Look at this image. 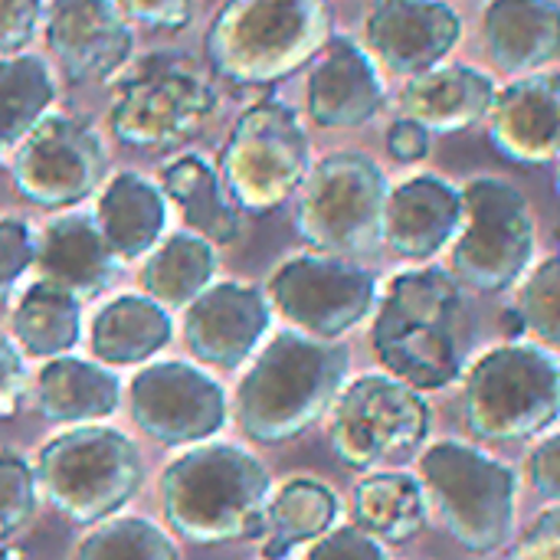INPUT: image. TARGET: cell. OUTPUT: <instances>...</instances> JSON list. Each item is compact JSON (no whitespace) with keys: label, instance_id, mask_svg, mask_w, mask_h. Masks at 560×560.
<instances>
[{"label":"cell","instance_id":"obj_1","mask_svg":"<svg viewBox=\"0 0 560 560\" xmlns=\"http://www.w3.org/2000/svg\"><path fill=\"white\" fill-rule=\"evenodd\" d=\"M472 338V308L459 279L443 269H410L390 279L371 348L390 377L427 394L466 374Z\"/></svg>","mask_w":560,"mask_h":560},{"label":"cell","instance_id":"obj_2","mask_svg":"<svg viewBox=\"0 0 560 560\" xmlns=\"http://www.w3.org/2000/svg\"><path fill=\"white\" fill-rule=\"evenodd\" d=\"M348 351L299 331L276 335L236 390V423L262 446H279L312 430L335 407L345 377Z\"/></svg>","mask_w":560,"mask_h":560},{"label":"cell","instance_id":"obj_3","mask_svg":"<svg viewBox=\"0 0 560 560\" xmlns=\"http://www.w3.org/2000/svg\"><path fill=\"white\" fill-rule=\"evenodd\" d=\"M266 466L236 446H200L161 476L164 518L190 545H230L266 535Z\"/></svg>","mask_w":560,"mask_h":560},{"label":"cell","instance_id":"obj_4","mask_svg":"<svg viewBox=\"0 0 560 560\" xmlns=\"http://www.w3.org/2000/svg\"><path fill=\"white\" fill-rule=\"evenodd\" d=\"M328 39L325 0H226L207 30V56L236 85H269L302 69Z\"/></svg>","mask_w":560,"mask_h":560},{"label":"cell","instance_id":"obj_5","mask_svg":"<svg viewBox=\"0 0 560 560\" xmlns=\"http://www.w3.org/2000/svg\"><path fill=\"white\" fill-rule=\"evenodd\" d=\"M463 417L486 443L535 440L560 420V361L545 345L489 348L463 384Z\"/></svg>","mask_w":560,"mask_h":560},{"label":"cell","instance_id":"obj_6","mask_svg":"<svg viewBox=\"0 0 560 560\" xmlns=\"http://www.w3.org/2000/svg\"><path fill=\"white\" fill-rule=\"evenodd\" d=\"M427 502L436 509L450 538L472 551L492 555L515 535L518 476L489 453L443 440L420 456Z\"/></svg>","mask_w":560,"mask_h":560},{"label":"cell","instance_id":"obj_7","mask_svg":"<svg viewBox=\"0 0 560 560\" xmlns=\"http://www.w3.org/2000/svg\"><path fill=\"white\" fill-rule=\"evenodd\" d=\"M36 482L62 518L75 525H95L135 499L144 482V466L128 436L85 427L43 446Z\"/></svg>","mask_w":560,"mask_h":560},{"label":"cell","instance_id":"obj_8","mask_svg":"<svg viewBox=\"0 0 560 560\" xmlns=\"http://www.w3.org/2000/svg\"><path fill=\"white\" fill-rule=\"evenodd\" d=\"M387 194V177L371 158L358 151L328 154L302 180L295 230L328 256L371 253L384 240Z\"/></svg>","mask_w":560,"mask_h":560},{"label":"cell","instance_id":"obj_9","mask_svg":"<svg viewBox=\"0 0 560 560\" xmlns=\"http://www.w3.org/2000/svg\"><path fill=\"white\" fill-rule=\"evenodd\" d=\"M535 259V217L518 187L502 177H472L463 187V226L453 243L459 285L495 295L522 282Z\"/></svg>","mask_w":560,"mask_h":560},{"label":"cell","instance_id":"obj_10","mask_svg":"<svg viewBox=\"0 0 560 560\" xmlns=\"http://www.w3.org/2000/svg\"><path fill=\"white\" fill-rule=\"evenodd\" d=\"M308 177V138L292 108L262 102L243 112L220 154L230 200L249 213H272Z\"/></svg>","mask_w":560,"mask_h":560},{"label":"cell","instance_id":"obj_11","mask_svg":"<svg viewBox=\"0 0 560 560\" xmlns=\"http://www.w3.org/2000/svg\"><path fill=\"white\" fill-rule=\"evenodd\" d=\"M430 423L433 413L420 390L390 374H364L338 394L328 443L341 466L368 472L413 453L427 440Z\"/></svg>","mask_w":560,"mask_h":560},{"label":"cell","instance_id":"obj_12","mask_svg":"<svg viewBox=\"0 0 560 560\" xmlns=\"http://www.w3.org/2000/svg\"><path fill=\"white\" fill-rule=\"evenodd\" d=\"M213 85L187 56H158L141 62L115 92L112 131L121 144L167 151L213 112Z\"/></svg>","mask_w":560,"mask_h":560},{"label":"cell","instance_id":"obj_13","mask_svg":"<svg viewBox=\"0 0 560 560\" xmlns=\"http://www.w3.org/2000/svg\"><path fill=\"white\" fill-rule=\"evenodd\" d=\"M269 299L305 335L335 341L371 315L377 279L345 256H295L272 272Z\"/></svg>","mask_w":560,"mask_h":560},{"label":"cell","instance_id":"obj_14","mask_svg":"<svg viewBox=\"0 0 560 560\" xmlns=\"http://www.w3.org/2000/svg\"><path fill=\"white\" fill-rule=\"evenodd\" d=\"M105 174L102 141L72 118H43L16 151L13 184L36 207H69Z\"/></svg>","mask_w":560,"mask_h":560},{"label":"cell","instance_id":"obj_15","mask_svg":"<svg viewBox=\"0 0 560 560\" xmlns=\"http://www.w3.org/2000/svg\"><path fill=\"white\" fill-rule=\"evenodd\" d=\"M131 417L138 430L164 446L200 443L226 423V394L203 371L167 361L131 381Z\"/></svg>","mask_w":560,"mask_h":560},{"label":"cell","instance_id":"obj_16","mask_svg":"<svg viewBox=\"0 0 560 560\" xmlns=\"http://www.w3.org/2000/svg\"><path fill=\"white\" fill-rule=\"evenodd\" d=\"M459 36L463 20L443 0H377L368 16V46L394 75L440 66Z\"/></svg>","mask_w":560,"mask_h":560},{"label":"cell","instance_id":"obj_17","mask_svg":"<svg viewBox=\"0 0 560 560\" xmlns=\"http://www.w3.org/2000/svg\"><path fill=\"white\" fill-rule=\"evenodd\" d=\"M269 331V299L259 289L223 282L187 305L184 338L197 361L233 371Z\"/></svg>","mask_w":560,"mask_h":560},{"label":"cell","instance_id":"obj_18","mask_svg":"<svg viewBox=\"0 0 560 560\" xmlns=\"http://www.w3.org/2000/svg\"><path fill=\"white\" fill-rule=\"evenodd\" d=\"M495 151L515 164H548L560 158V72L538 69L518 75L495 95L489 112Z\"/></svg>","mask_w":560,"mask_h":560},{"label":"cell","instance_id":"obj_19","mask_svg":"<svg viewBox=\"0 0 560 560\" xmlns=\"http://www.w3.org/2000/svg\"><path fill=\"white\" fill-rule=\"evenodd\" d=\"M46 43L72 82H89L128 59L131 33L112 0H52Z\"/></svg>","mask_w":560,"mask_h":560},{"label":"cell","instance_id":"obj_20","mask_svg":"<svg viewBox=\"0 0 560 560\" xmlns=\"http://www.w3.org/2000/svg\"><path fill=\"white\" fill-rule=\"evenodd\" d=\"M463 190L450 180L420 174L387 194L384 243L404 259H433L459 236Z\"/></svg>","mask_w":560,"mask_h":560},{"label":"cell","instance_id":"obj_21","mask_svg":"<svg viewBox=\"0 0 560 560\" xmlns=\"http://www.w3.org/2000/svg\"><path fill=\"white\" fill-rule=\"evenodd\" d=\"M384 105V82L371 56L348 36L328 39L312 79L308 115L322 128H358Z\"/></svg>","mask_w":560,"mask_h":560},{"label":"cell","instance_id":"obj_22","mask_svg":"<svg viewBox=\"0 0 560 560\" xmlns=\"http://www.w3.org/2000/svg\"><path fill=\"white\" fill-rule=\"evenodd\" d=\"M495 82L476 66L466 62H450V66H433L420 75H413L404 92V118L423 125L433 135H456L482 118H489L495 105Z\"/></svg>","mask_w":560,"mask_h":560},{"label":"cell","instance_id":"obj_23","mask_svg":"<svg viewBox=\"0 0 560 560\" xmlns=\"http://www.w3.org/2000/svg\"><path fill=\"white\" fill-rule=\"evenodd\" d=\"M482 36L495 66L509 75H528L560 56L558 0H489Z\"/></svg>","mask_w":560,"mask_h":560},{"label":"cell","instance_id":"obj_24","mask_svg":"<svg viewBox=\"0 0 560 560\" xmlns=\"http://www.w3.org/2000/svg\"><path fill=\"white\" fill-rule=\"evenodd\" d=\"M33 262L43 276L39 282H49L72 299L98 295L115 276V253L108 249L98 223L82 213L52 220Z\"/></svg>","mask_w":560,"mask_h":560},{"label":"cell","instance_id":"obj_25","mask_svg":"<svg viewBox=\"0 0 560 560\" xmlns=\"http://www.w3.org/2000/svg\"><path fill=\"white\" fill-rule=\"evenodd\" d=\"M95 223L115 259H138L164 233L167 223L164 194L148 177L125 171L105 187Z\"/></svg>","mask_w":560,"mask_h":560},{"label":"cell","instance_id":"obj_26","mask_svg":"<svg viewBox=\"0 0 560 560\" xmlns=\"http://www.w3.org/2000/svg\"><path fill=\"white\" fill-rule=\"evenodd\" d=\"M118 394V381L105 368L75 358H52L36 377L33 404L49 423H85L112 417Z\"/></svg>","mask_w":560,"mask_h":560},{"label":"cell","instance_id":"obj_27","mask_svg":"<svg viewBox=\"0 0 560 560\" xmlns=\"http://www.w3.org/2000/svg\"><path fill=\"white\" fill-rule=\"evenodd\" d=\"M427 492L407 472H374L354 489V522L381 545H404L427 528Z\"/></svg>","mask_w":560,"mask_h":560},{"label":"cell","instance_id":"obj_28","mask_svg":"<svg viewBox=\"0 0 560 560\" xmlns=\"http://www.w3.org/2000/svg\"><path fill=\"white\" fill-rule=\"evenodd\" d=\"M164 190L180 207L187 226L200 233L207 243H233L240 236V207L230 200L220 174L207 161L184 154L174 164H167Z\"/></svg>","mask_w":560,"mask_h":560},{"label":"cell","instance_id":"obj_29","mask_svg":"<svg viewBox=\"0 0 560 560\" xmlns=\"http://www.w3.org/2000/svg\"><path fill=\"white\" fill-rule=\"evenodd\" d=\"M171 341V318L154 299L121 295L92 325V351L105 364H141Z\"/></svg>","mask_w":560,"mask_h":560},{"label":"cell","instance_id":"obj_30","mask_svg":"<svg viewBox=\"0 0 560 560\" xmlns=\"http://www.w3.org/2000/svg\"><path fill=\"white\" fill-rule=\"evenodd\" d=\"M338 495L315 479H292L279 489L266 512L262 558L282 560L292 548L318 541L338 522Z\"/></svg>","mask_w":560,"mask_h":560},{"label":"cell","instance_id":"obj_31","mask_svg":"<svg viewBox=\"0 0 560 560\" xmlns=\"http://www.w3.org/2000/svg\"><path fill=\"white\" fill-rule=\"evenodd\" d=\"M217 253L203 236L174 233L141 269L144 292L167 308H184L210 289Z\"/></svg>","mask_w":560,"mask_h":560},{"label":"cell","instance_id":"obj_32","mask_svg":"<svg viewBox=\"0 0 560 560\" xmlns=\"http://www.w3.org/2000/svg\"><path fill=\"white\" fill-rule=\"evenodd\" d=\"M82 331V308L79 299L69 292L36 282L26 289L13 312V335L33 358H59L75 348Z\"/></svg>","mask_w":560,"mask_h":560},{"label":"cell","instance_id":"obj_33","mask_svg":"<svg viewBox=\"0 0 560 560\" xmlns=\"http://www.w3.org/2000/svg\"><path fill=\"white\" fill-rule=\"evenodd\" d=\"M52 95L56 89L43 59H0V154L26 141V135L43 121Z\"/></svg>","mask_w":560,"mask_h":560},{"label":"cell","instance_id":"obj_34","mask_svg":"<svg viewBox=\"0 0 560 560\" xmlns=\"http://www.w3.org/2000/svg\"><path fill=\"white\" fill-rule=\"evenodd\" d=\"M72 560H177V548L158 525L144 518H118L92 532Z\"/></svg>","mask_w":560,"mask_h":560},{"label":"cell","instance_id":"obj_35","mask_svg":"<svg viewBox=\"0 0 560 560\" xmlns=\"http://www.w3.org/2000/svg\"><path fill=\"white\" fill-rule=\"evenodd\" d=\"M515 308L525 322V331H532L538 345L560 351V253L528 272Z\"/></svg>","mask_w":560,"mask_h":560},{"label":"cell","instance_id":"obj_36","mask_svg":"<svg viewBox=\"0 0 560 560\" xmlns=\"http://www.w3.org/2000/svg\"><path fill=\"white\" fill-rule=\"evenodd\" d=\"M36 509V472L16 453H0V538L20 532Z\"/></svg>","mask_w":560,"mask_h":560},{"label":"cell","instance_id":"obj_37","mask_svg":"<svg viewBox=\"0 0 560 560\" xmlns=\"http://www.w3.org/2000/svg\"><path fill=\"white\" fill-rule=\"evenodd\" d=\"M308 560H390V555L377 538L351 525V528H335L322 535L315 548L308 551Z\"/></svg>","mask_w":560,"mask_h":560},{"label":"cell","instance_id":"obj_38","mask_svg":"<svg viewBox=\"0 0 560 560\" xmlns=\"http://www.w3.org/2000/svg\"><path fill=\"white\" fill-rule=\"evenodd\" d=\"M33 259L36 246L30 230L16 220H0V295L30 269Z\"/></svg>","mask_w":560,"mask_h":560},{"label":"cell","instance_id":"obj_39","mask_svg":"<svg viewBox=\"0 0 560 560\" xmlns=\"http://www.w3.org/2000/svg\"><path fill=\"white\" fill-rule=\"evenodd\" d=\"M525 472H528L532 489H535L541 499L560 505V433L545 436V440L528 453Z\"/></svg>","mask_w":560,"mask_h":560},{"label":"cell","instance_id":"obj_40","mask_svg":"<svg viewBox=\"0 0 560 560\" xmlns=\"http://www.w3.org/2000/svg\"><path fill=\"white\" fill-rule=\"evenodd\" d=\"M518 560H560V505L541 512L518 541Z\"/></svg>","mask_w":560,"mask_h":560},{"label":"cell","instance_id":"obj_41","mask_svg":"<svg viewBox=\"0 0 560 560\" xmlns=\"http://www.w3.org/2000/svg\"><path fill=\"white\" fill-rule=\"evenodd\" d=\"M121 10L154 30H180L194 16V0H121Z\"/></svg>","mask_w":560,"mask_h":560},{"label":"cell","instance_id":"obj_42","mask_svg":"<svg viewBox=\"0 0 560 560\" xmlns=\"http://www.w3.org/2000/svg\"><path fill=\"white\" fill-rule=\"evenodd\" d=\"M39 20V0H0V49H20Z\"/></svg>","mask_w":560,"mask_h":560},{"label":"cell","instance_id":"obj_43","mask_svg":"<svg viewBox=\"0 0 560 560\" xmlns=\"http://www.w3.org/2000/svg\"><path fill=\"white\" fill-rule=\"evenodd\" d=\"M23 387H26L23 358H20V351H13L10 341L0 335V420L16 417L20 400H23Z\"/></svg>","mask_w":560,"mask_h":560},{"label":"cell","instance_id":"obj_44","mask_svg":"<svg viewBox=\"0 0 560 560\" xmlns=\"http://www.w3.org/2000/svg\"><path fill=\"white\" fill-rule=\"evenodd\" d=\"M387 151L404 164H417L430 154V131L410 118H397L387 131Z\"/></svg>","mask_w":560,"mask_h":560},{"label":"cell","instance_id":"obj_45","mask_svg":"<svg viewBox=\"0 0 560 560\" xmlns=\"http://www.w3.org/2000/svg\"><path fill=\"white\" fill-rule=\"evenodd\" d=\"M505 331H509L512 338H518V335L525 331V322H522V315H518V308H515L512 315H505Z\"/></svg>","mask_w":560,"mask_h":560},{"label":"cell","instance_id":"obj_46","mask_svg":"<svg viewBox=\"0 0 560 560\" xmlns=\"http://www.w3.org/2000/svg\"><path fill=\"white\" fill-rule=\"evenodd\" d=\"M0 560H20V555L16 551H0Z\"/></svg>","mask_w":560,"mask_h":560},{"label":"cell","instance_id":"obj_47","mask_svg":"<svg viewBox=\"0 0 560 560\" xmlns=\"http://www.w3.org/2000/svg\"><path fill=\"white\" fill-rule=\"evenodd\" d=\"M558 190H560V158H558Z\"/></svg>","mask_w":560,"mask_h":560}]
</instances>
